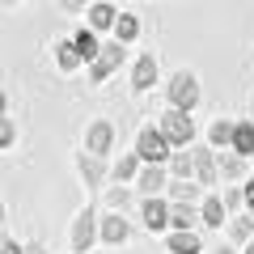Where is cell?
Instances as JSON below:
<instances>
[{
    "label": "cell",
    "mask_w": 254,
    "mask_h": 254,
    "mask_svg": "<svg viewBox=\"0 0 254 254\" xmlns=\"http://www.w3.org/2000/svg\"><path fill=\"white\" fill-rule=\"evenodd\" d=\"M157 127L165 131V140H170L174 148H190L195 144V119H190V110L165 106L161 115H157Z\"/></svg>",
    "instance_id": "1"
},
{
    "label": "cell",
    "mask_w": 254,
    "mask_h": 254,
    "mask_svg": "<svg viewBox=\"0 0 254 254\" xmlns=\"http://www.w3.org/2000/svg\"><path fill=\"white\" fill-rule=\"evenodd\" d=\"M68 242H72V254H93V242H102V216H98V208H81V212H76Z\"/></svg>",
    "instance_id": "2"
},
{
    "label": "cell",
    "mask_w": 254,
    "mask_h": 254,
    "mask_svg": "<svg viewBox=\"0 0 254 254\" xmlns=\"http://www.w3.org/2000/svg\"><path fill=\"white\" fill-rule=\"evenodd\" d=\"M136 153L144 157V165H170L174 144L165 140L161 127H140V131H136Z\"/></svg>",
    "instance_id": "3"
},
{
    "label": "cell",
    "mask_w": 254,
    "mask_h": 254,
    "mask_svg": "<svg viewBox=\"0 0 254 254\" xmlns=\"http://www.w3.org/2000/svg\"><path fill=\"white\" fill-rule=\"evenodd\" d=\"M165 98L178 110H195L199 106V76L190 72V68H178V72L170 76V85H165Z\"/></svg>",
    "instance_id": "4"
},
{
    "label": "cell",
    "mask_w": 254,
    "mask_h": 254,
    "mask_svg": "<svg viewBox=\"0 0 254 254\" xmlns=\"http://www.w3.org/2000/svg\"><path fill=\"white\" fill-rule=\"evenodd\" d=\"M123 60H127V47L119 43V38H110V43H102V55L89 64V68H85V72H89L93 85H106L110 76L119 72V64H123Z\"/></svg>",
    "instance_id": "5"
},
{
    "label": "cell",
    "mask_w": 254,
    "mask_h": 254,
    "mask_svg": "<svg viewBox=\"0 0 254 254\" xmlns=\"http://www.w3.org/2000/svg\"><path fill=\"white\" fill-rule=\"evenodd\" d=\"M115 140H119V131H115L110 119H89L81 148H85V153H93V157H110V153H115Z\"/></svg>",
    "instance_id": "6"
},
{
    "label": "cell",
    "mask_w": 254,
    "mask_h": 254,
    "mask_svg": "<svg viewBox=\"0 0 254 254\" xmlns=\"http://www.w3.org/2000/svg\"><path fill=\"white\" fill-rule=\"evenodd\" d=\"M195 182L203 190L220 187V161H216V148L212 144H195Z\"/></svg>",
    "instance_id": "7"
},
{
    "label": "cell",
    "mask_w": 254,
    "mask_h": 254,
    "mask_svg": "<svg viewBox=\"0 0 254 254\" xmlns=\"http://www.w3.org/2000/svg\"><path fill=\"white\" fill-rule=\"evenodd\" d=\"M140 220H144L148 233H170V199H165V195L144 199L140 203Z\"/></svg>",
    "instance_id": "8"
},
{
    "label": "cell",
    "mask_w": 254,
    "mask_h": 254,
    "mask_svg": "<svg viewBox=\"0 0 254 254\" xmlns=\"http://www.w3.org/2000/svg\"><path fill=\"white\" fill-rule=\"evenodd\" d=\"M157 76H161V64H157V55H153V51L136 55V64H131V89H136V93H148V89L157 85Z\"/></svg>",
    "instance_id": "9"
},
{
    "label": "cell",
    "mask_w": 254,
    "mask_h": 254,
    "mask_svg": "<svg viewBox=\"0 0 254 254\" xmlns=\"http://www.w3.org/2000/svg\"><path fill=\"white\" fill-rule=\"evenodd\" d=\"M136 190L144 195V199H153V195H165L170 190V165H144L136 178Z\"/></svg>",
    "instance_id": "10"
},
{
    "label": "cell",
    "mask_w": 254,
    "mask_h": 254,
    "mask_svg": "<svg viewBox=\"0 0 254 254\" xmlns=\"http://www.w3.org/2000/svg\"><path fill=\"white\" fill-rule=\"evenodd\" d=\"M76 174L85 178V187H106V178H110V165H106V157H93V153H76Z\"/></svg>",
    "instance_id": "11"
},
{
    "label": "cell",
    "mask_w": 254,
    "mask_h": 254,
    "mask_svg": "<svg viewBox=\"0 0 254 254\" xmlns=\"http://www.w3.org/2000/svg\"><path fill=\"white\" fill-rule=\"evenodd\" d=\"M115 21H119V9L115 0H93L89 13H85V26L98 30V34H115Z\"/></svg>",
    "instance_id": "12"
},
{
    "label": "cell",
    "mask_w": 254,
    "mask_h": 254,
    "mask_svg": "<svg viewBox=\"0 0 254 254\" xmlns=\"http://www.w3.org/2000/svg\"><path fill=\"white\" fill-rule=\"evenodd\" d=\"M140 170H144V157H140L136 148H131V153H119L115 161H110V178L115 182H136Z\"/></svg>",
    "instance_id": "13"
},
{
    "label": "cell",
    "mask_w": 254,
    "mask_h": 254,
    "mask_svg": "<svg viewBox=\"0 0 254 254\" xmlns=\"http://www.w3.org/2000/svg\"><path fill=\"white\" fill-rule=\"evenodd\" d=\"M203 212L199 203H170V233H182V229H199Z\"/></svg>",
    "instance_id": "14"
},
{
    "label": "cell",
    "mask_w": 254,
    "mask_h": 254,
    "mask_svg": "<svg viewBox=\"0 0 254 254\" xmlns=\"http://www.w3.org/2000/svg\"><path fill=\"white\" fill-rule=\"evenodd\" d=\"M199 212H203V225H208V229L229 225V203H225V195H220V190H208V195H203Z\"/></svg>",
    "instance_id": "15"
},
{
    "label": "cell",
    "mask_w": 254,
    "mask_h": 254,
    "mask_svg": "<svg viewBox=\"0 0 254 254\" xmlns=\"http://www.w3.org/2000/svg\"><path fill=\"white\" fill-rule=\"evenodd\" d=\"M127 237H131V220H127L123 212H106V216H102V242L106 246H123Z\"/></svg>",
    "instance_id": "16"
},
{
    "label": "cell",
    "mask_w": 254,
    "mask_h": 254,
    "mask_svg": "<svg viewBox=\"0 0 254 254\" xmlns=\"http://www.w3.org/2000/svg\"><path fill=\"white\" fill-rule=\"evenodd\" d=\"M165 250H170V254H208V250H203V237H199V229L165 233Z\"/></svg>",
    "instance_id": "17"
},
{
    "label": "cell",
    "mask_w": 254,
    "mask_h": 254,
    "mask_svg": "<svg viewBox=\"0 0 254 254\" xmlns=\"http://www.w3.org/2000/svg\"><path fill=\"white\" fill-rule=\"evenodd\" d=\"M203 195H208V190H203L195 178H190V182L170 178V190H165V199H170V203H203Z\"/></svg>",
    "instance_id": "18"
},
{
    "label": "cell",
    "mask_w": 254,
    "mask_h": 254,
    "mask_svg": "<svg viewBox=\"0 0 254 254\" xmlns=\"http://www.w3.org/2000/svg\"><path fill=\"white\" fill-rule=\"evenodd\" d=\"M216 161H220V182L246 178V157L242 153H233V148H216Z\"/></svg>",
    "instance_id": "19"
},
{
    "label": "cell",
    "mask_w": 254,
    "mask_h": 254,
    "mask_svg": "<svg viewBox=\"0 0 254 254\" xmlns=\"http://www.w3.org/2000/svg\"><path fill=\"white\" fill-rule=\"evenodd\" d=\"M170 178H178V182H190V178H195V144H190V148H174V157H170Z\"/></svg>",
    "instance_id": "20"
},
{
    "label": "cell",
    "mask_w": 254,
    "mask_h": 254,
    "mask_svg": "<svg viewBox=\"0 0 254 254\" xmlns=\"http://www.w3.org/2000/svg\"><path fill=\"white\" fill-rule=\"evenodd\" d=\"M81 51H76V43L72 38H55V68H60V72H76V68H81Z\"/></svg>",
    "instance_id": "21"
},
{
    "label": "cell",
    "mask_w": 254,
    "mask_h": 254,
    "mask_svg": "<svg viewBox=\"0 0 254 254\" xmlns=\"http://www.w3.org/2000/svg\"><path fill=\"white\" fill-rule=\"evenodd\" d=\"M72 43H76V51H81V60H85V68H89L93 60L102 55V43H98V30H89V26H81L72 34Z\"/></svg>",
    "instance_id": "22"
},
{
    "label": "cell",
    "mask_w": 254,
    "mask_h": 254,
    "mask_svg": "<svg viewBox=\"0 0 254 254\" xmlns=\"http://www.w3.org/2000/svg\"><path fill=\"white\" fill-rule=\"evenodd\" d=\"M233 131H237L233 119H212V127H208V144H212V148H233Z\"/></svg>",
    "instance_id": "23"
},
{
    "label": "cell",
    "mask_w": 254,
    "mask_h": 254,
    "mask_svg": "<svg viewBox=\"0 0 254 254\" xmlns=\"http://www.w3.org/2000/svg\"><path fill=\"white\" fill-rule=\"evenodd\" d=\"M140 30H144V26H140V17H136V13H119V21H115V34H110V38H119L123 47H131V43L140 38Z\"/></svg>",
    "instance_id": "24"
},
{
    "label": "cell",
    "mask_w": 254,
    "mask_h": 254,
    "mask_svg": "<svg viewBox=\"0 0 254 254\" xmlns=\"http://www.w3.org/2000/svg\"><path fill=\"white\" fill-rule=\"evenodd\" d=\"M233 153H242L246 161L254 157V123H250V119H237V131H233Z\"/></svg>",
    "instance_id": "25"
},
{
    "label": "cell",
    "mask_w": 254,
    "mask_h": 254,
    "mask_svg": "<svg viewBox=\"0 0 254 254\" xmlns=\"http://www.w3.org/2000/svg\"><path fill=\"white\" fill-rule=\"evenodd\" d=\"M229 242H233V246L254 242V216H250V212H246V216H233V220H229Z\"/></svg>",
    "instance_id": "26"
},
{
    "label": "cell",
    "mask_w": 254,
    "mask_h": 254,
    "mask_svg": "<svg viewBox=\"0 0 254 254\" xmlns=\"http://www.w3.org/2000/svg\"><path fill=\"white\" fill-rule=\"evenodd\" d=\"M131 208V190H127V182H115V187H106V212H123Z\"/></svg>",
    "instance_id": "27"
},
{
    "label": "cell",
    "mask_w": 254,
    "mask_h": 254,
    "mask_svg": "<svg viewBox=\"0 0 254 254\" xmlns=\"http://www.w3.org/2000/svg\"><path fill=\"white\" fill-rule=\"evenodd\" d=\"M13 140H17V127H13L9 102H4V115H0V144H4V148H13Z\"/></svg>",
    "instance_id": "28"
},
{
    "label": "cell",
    "mask_w": 254,
    "mask_h": 254,
    "mask_svg": "<svg viewBox=\"0 0 254 254\" xmlns=\"http://www.w3.org/2000/svg\"><path fill=\"white\" fill-rule=\"evenodd\" d=\"M89 4H93V0H60L64 13H89Z\"/></svg>",
    "instance_id": "29"
},
{
    "label": "cell",
    "mask_w": 254,
    "mask_h": 254,
    "mask_svg": "<svg viewBox=\"0 0 254 254\" xmlns=\"http://www.w3.org/2000/svg\"><path fill=\"white\" fill-rule=\"evenodd\" d=\"M220 195H225V203H229V208L246 203V190H242V187H229V190H220Z\"/></svg>",
    "instance_id": "30"
},
{
    "label": "cell",
    "mask_w": 254,
    "mask_h": 254,
    "mask_svg": "<svg viewBox=\"0 0 254 254\" xmlns=\"http://www.w3.org/2000/svg\"><path fill=\"white\" fill-rule=\"evenodd\" d=\"M242 190H246V212L254 216V174H250V178L242 182Z\"/></svg>",
    "instance_id": "31"
},
{
    "label": "cell",
    "mask_w": 254,
    "mask_h": 254,
    "mask_svg": "<svg viewBox=\"0 0 254 254\" xmlns=\"http://www.w3.org/2000/svg\"><path fill=\"white\" fill-rule=\"evenodd\" d=\"M0 254H26V246H17L13 237H4V242H0Z\"/></svg>",
    "instance_id": "32"
},
{
    "label": "cell",
    "mask_w": 254,
    "mask_h": 254,
    "mask_svg": "<svg viewBox=\"0 0 254 254\" xmlns=\"http://www.w3.org/2000/svg\"><path fill=\"white\" fill-rule=\"evenodd\" d=\"M208 254H242V250H237L233 242H225V246H216V250H208Z\"/></svg>",
    "instance_id": "33"
},
{
    "label": "cell",
    "mask_w": 254,
    "mask_h": 254,
    "mask_svg": "<svg viewBox=\"0 0 254 254\" xmlns=\"http://www.w3.org/2000/svg\"><path fill=\"white\" fill-rule=\"evenodd\" d=\"M26 254H47V250H43V242H26Z\"/></svg>",
    "instance_id": "34"
},
{
    "label": "cell",
    "mask_w": 254,
    "mask_h": 254,
    "mask_svg": "<svg viewBox=\"0 0 254 254\" xmlns=\"http://www.w3.org/2000/svg\"><path fill=\"white\" fill-rule=\"evenodd\" d=\"M242 254H254V242H246V246H242Z\"/></svg>",
    "instance_id": "35"
},
{
    "label": "cell",
    "mask_w": 254,
    "mask_h": 254,
    "mask_svg": "<svg viewBox=\"0 0 254 254\" xmlns=\"http://www.w3.org/2000/svg\"><path fill=\"white\" fill-rule=\"evenodd\" d=\"M0 4H4V9H13V0H0Z\"/></svg>",
    "instance_id": "36"
}]
</instances>
